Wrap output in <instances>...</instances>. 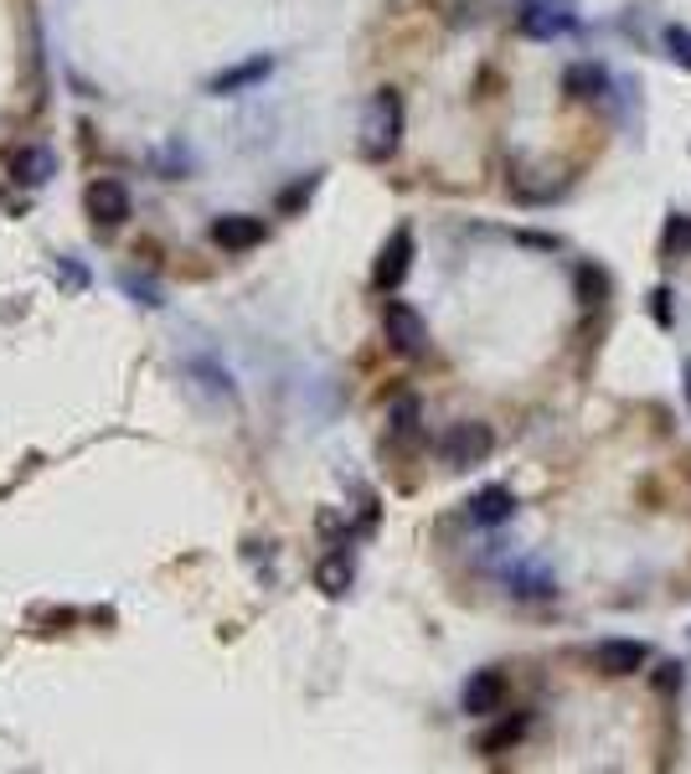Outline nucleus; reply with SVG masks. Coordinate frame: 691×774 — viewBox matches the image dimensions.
Segmentation results:
<instances>
[{
	"label": "nucleus",
	"instance_id": "nucleus-19",
	"mask_svg": "<svg viewBox=\"0 0 691 774\" xmlns=\"http://www.w3.org/2000/svg\"><path fill=\"white\" fill-rule=\"evenodd\" d=\"M650 310H656L660 325H671V289H656V295H650Z\"/></svg>",
	"mask_w": 691,
	"mask_h": 774
},
{
	"label": "nucleus",
	"instance_id": "nucleus-5",
	"mask_svg": "<svg viewBox=\"0 0 691 774\" xmlns=\"http://www.w3.org/2000/svg\"><path fill=\"white\" fill-rule=\"evenodd\" d=\"M408 269H413V233H408V228H398V233L382 243V253H377L371 285H377V289H398L408 279Z\"/></svg>",
	"mask_w": 691,
	"mask_h": 774
},
{
	"label": "nucleus",
	"instance_id": "nucleus-14",
	"mask_svg": "<svg viewBox=\"0 0 691 774\" xmlns=\"http://www.w3.org/2000/svg\"><path fill=\"white\" fill-rule=\"evenodd\" d=\"M315 584H321L331 599H341V594L352 589V563H346V553H331V557H325L321 568H315Z\"/></svg>",
	"mask_w": 691,
	"mask_h": 774
},
{
	"label": "nucleus",
	"instance_id": "nucleus-11",
	"mask_svg": "<svg viewBox=\"0 0 691 774\" xmlns=\"http://www.w3.org/2000/svg\"><path fill=\"white\" fill-rule=\"evenodd\" d=\"M511 517H516V496H511L506 486H486L470 496V522L501 527V522H511Z\"/></svg>",
	"mask_w": 691,
	"mask_h": 774
},
{
	"label": "nucleus",
	"instance_id": "nucleus-13",
	"mask_svg": "<svg viewBox=\"0 0 691 774\" xmlns=\"http://www.w3.org/2000/svg\"><path fill=\"white\" fill-rule=\"evenodd\" d=\"M691 253V218H666V233H660V264H681Z\"/></svg>",
	"mask_w": 691,
	"mask_h": 774
},
{
	"label": "nucleus",
	"instance_id": "nucleus-10",
	"mask_svg": "<svg viewBox=\"0 0 691 774\" xmlns=\"http://www.w3.org/2000/svg\"><path fill=\"white\" fill-rule=\"evenodd\" d=\"M516 26H522L526 36H562V32H573V16H568L562 5H547V0H526Z\"/></svg>",
	"mask_w": 691,
	"mask_h": 774
},
{
	"label": "nucleus",
	"instance_id": "nucleus-2",
	"mask_svg": "<svg viewBox=\"0 0 691 774\" xmlns=\"http://www.w3.org/2000/svg\"><path fill=\"white\" fill-rule=\"evenodd\" d=\"M490 450H495V434H490L486 423H455L449 434L438 439V455L449 471H475V465H486Z\"/></svg>",
	"mask_w": 691,
	"mask_h": 774
},
{
	"label": "nucleus",
	"instance_id": "nucleus-21",
	"mask_svg": "<svg viewBox=\"0 0 691 774\" xmlns=\"http://www.w3.org/2000/svg\"><path fill=\"white\" fill-rule=\"evenodd\" d=\"M687 383H691V362H687Z\"/></svg>",
	"mask_w": 691,
	"mask_h": 774
},
{
	"label": "nucleus",
	"instance_id": "nucleus-8",
	"mask_svg": "<svg viewBox=\"0 0 691 774\" xmlns=\"http://www.w3.org/2000/svg\"><path fill=\"white\" fill-rule=\"evenodd\" d=\"M645 661H650V651H645L640 640H604L593 651V666L604 676H635V672H645Z\"/></svg>",
	"mask_w": 691,
	"mask_h": 774
},
{
	"label": "nucleus",
	"instance_id": "nucleus-3",
	"mask_svg": "<svg viewBox=\"0 0 691 774\" xmlns=\"http://www.w3.org/2000/svg\"><path fill=\"white\" fill-rule=\"evenodd\" d=\"M382 331H388L392 352H403V356L428 352V325H423V316L408 300H388V310H382Z\"/></svg>",
	"mask_w": 691,
	"mask_h": 774
},
{
	"label": "nucleus",
	"instance_id": "nucleus-1",
	"mask_svg": "<svg viewBox=\"0 0 691 774\" xmlns=\"http://www.w3.org/2000/svg\"><path fill=\"white\" fill-rule=\"evenodd\" d=\"M398 140H403V99L382 88L367 109V124H361V155L367 161H388L398 151Z\"/></svg>",
	"mask_w": 691,
	"mask_h": 774
},
{
	"label": "nucleus",
	"instance_id": "nucleus-12",
	"mask_svg": "<svg viewBox=\"0 0 691 774\" xmlns=\"http://www.w3.org/2000/svg\"><path fill=\"white\" fill-rule=\"evenodd\" d=\"M269 73H274V57H248V63H237V68L218 73V78L207 84V93H243V88L264 84Z\"/></svg>",
	"mask_w": 691,
	"mask_h": 774
},
{
	"label": "nucleus",
	"instance_id": "nucleus-17",
	"mask_svg": "<svg viewBox=\"0 0 691 774\" xmlns=\"http://www.w3.org/2000/svg\"><path fill=\"white\" fill-rule=\"evenodd\" d=\"M666 52H671L676 63L691 73V32H687V26H666Z\"/></svg>",
	"mask_w": 691,
	"mask_h": 774
},
{
	"label": "nucleus",
	"instance_id": "nucleus-6",
	"mask_svg": "<svg viewBox=\"0 0 691 774\" xmlns=\"http://www.w3.org/2000/svg\"><path fill=\"white\" fill-rule=\"evenodd\" d=\"M5 170H11L16 186H47L57 176V155L47 145H16V151L5 155Z\"/></svg>",
	"mask_w": 691,
	"mask_h": 774
},
{
	"label": "nucleus",
	"instance_id": "nucleus-16",
	"mask_svg": "<svg viewBox=\"0 0 691 774\" xmlns=\"http://www.w3.org/2000/svg\"><path fill=\"white\" fill-rule=\"evenodd\" d=\"M609 295V279L599 269H578V300L583 305H599Z\"/></svg>",
	"mask_w": 691,
	"mask_h": 774
},
{
	"label": "nucleus",
	"instance_id": "nucleus-18",
	"mask_svg": "<svg viewBox=\"0 0 691 774\" xmlns=\"http://www.w3.org/2000/svg\"><path fill=\"white\" fill-rule=\"evenodd\" d=\"M526 733V718H511V723H501L495 733L486 739V754H495V749H506V743H516Z\"/></svg>",
	"mask_w": 691,
	"mask_h": 774
},
{
	"label": "nucleus",
	"instance_id": "nucleus-9",
	"mask_svg": "<svg viewBox=\"0 0 691 774\" xmlns=\"http://www.w3.org/2000/svg\"><path fill=\"white\" fill-rule=\"evenodd\" d=\"M501 703H506V676L501 672H475L465 682V712L470 718H490Z\"/></svg>",
	"mask_w": 691,
	"mask_h": 774
},
{
	"label": "nucleus",
	"instance_id": "nucleus-20",
	"mask_svg": "<svg viewBox=\"0 0 691 774\" xmlns=\"http://www.w3.org/2000/svg\"><path fill=\"white\" fill-rule=\"evenodd\" d=\"M57 269H63V279H68V285H83V279H88L78 264H57Z\"/></svg>",
	"mask_w": 691,
	"mask_h": 774
},
{
	"label": "nucleus",
	"instance_id": "nucleus-7",
	"mask_svg": "<svg viewBox=\"0 0 691 774\" xmlns=\"http://www.w3.org/2000/svg\"><path fill=\"white\" fill-rule=\"evenodd\" d=\"M269 237V228H264V218H248V212H233V218H218L212 222V243L227 253H248L258 248Z\"/></svg>",
	"mask_w": 691,
	"mask_h": 774
},
{
	"label": "nucleus",
	"instance_id": "nucleus-15",
	"mask_svg": "<svg viewBox=\"0 0 691 774\" xmlns=\"http://www.w3.org/2000/svg\"><path fill=\"white\" fill-rule=\"evenodd\" d=\"M562 88L578 93V99H593V93H604L609 88V78H604V68H593V63H578V68L562 73Z\"/></svg>",
	"mask_w": 691,
	"mask_h": 774
},
{
	"label": "nucleus",
	"instance_id": "nucleus-4",
	"mask_svg": "<svg viewBox=\"0 0 691 774\" xmlns=\"http://www.w3.org/2000/svg\"><path fill=\"white\" fill-rule=\"evenodd\" d=\"M83 202H88L93 228H119V222H130V186L114 181V176H99V181L83 191Z\"/></svg>",
	"mask_w": 691,
	"mask_h": 774
}]
</instances>
